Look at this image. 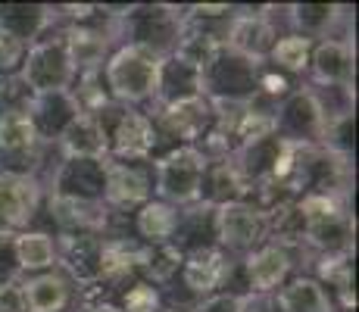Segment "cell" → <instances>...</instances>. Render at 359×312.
Listing matches in <instances>:
<instances>
[{
  "label": "cell",
  "mask_w": 359,
  "mask_h": 312,
  "mask_svg": "<svg viewBox=\"0 0 359 312\" xmlns=\"http://www.w3.org/2000/svg\"><path fill=\"white\" fill-rule=\"evenodd\" d=\"M160 57L137 44H119L103 62V81L113 103L137 107L154 100L156 79H160Z\"/></svg>",
  "instance_id": "obj_1"
},
{
  "label": "cell",
  "mask_w": 359,
  "mask_h": 312,
  "mask_svg": "<svg viewBox=\"0 0 359 312\" xmlns=\"http://www.w3.org/2000/svg\"><path fill=\"white\" fill-rule=\"evenodd\" d=\"M103 125H107V141H109V156L119 163H147L165 154L160 131L154 125V116L144 113L137 107H119L103 113Z\"/></svg>",
  "instance_id": "obj_2"
},
{
  "label": "cell",
  "mask_w": 359,
  "mask_h": 312,
  "mask_svg": "<svg viewBox=\"0 0 359 312\" xmlns=\"http://www.w3.org/2000/svg\"><path fill=\"white\" fill-rule=\"evenodd\" d=\"M206 159L197 147H172L163 156L154 159V191L160 194L163 203L184 210V206L200 200V182L206 172Z\"/></svg>",
  "instance_id": "obj_3"
},
{
  "label": "cell",
  "mask_w": 359,
  "mask_h": 312,
  "mask_svg": "<svg viewBox=\"0 0 359 312\" xmlns=\"http://www.w3.org/2000/svg\"><path fill=\"white\" fill-rule=\"evenodd\" d=\"M259 66L247 57H238L231 50H219L216 60L206 69H200V94L210 103H247L257 97Z\"/></svg>",
  "instance_id": "obj_4"
},
{
  "label": "cell",
  "mask_w": 359,
  "mask_h": 312,
  "mask_svg": "<svg viewBox=\"0 0 359 312\" xmlns=\"http://www.w3.org/2000/svg\"><path fill=\"white\" fill-rule=\"evenodd\" d=\"M22 81L32 88V94H50V91H69L75 81V69L69 62L63 34H41L38 41L25 50Z\"/></svg>",
  "instance_id": "obj_5"
},
{
  "label": "cell",
  "mask_w": 359,
  "mask_h": 312,
  "mask_svg": "<svg viewBox=\"0 0 359 312\" xmlns=\"http://www.w3.org/2000/svg\"><path fill=\"white\" fill-rule=\"evenodd\" d=\"M154 116V125L160 131V141L165 150L172 147H197L206 135H210L216 113H212V103L203 94L191 97V100L172 103V107H160Z\"/></svg>",
  "instance_id": "obj_6"
},
{
  "label": "cell",
  "mask_w": 359,
  "mask_h": 312,
  "mask_svg": "<svg viewBox=\"0 0 359 312\" xmlns=\"http://www.w3.org/2000/svg\"><path fill=\"white\" fill-rule=\"evenodd\" d=\"M154 194V172L147 163L103 159V206L113 212H135Z\"/></svg>",
  "instance_id": "obj_7"
},
{
  "label": "cell",
  "mask_w": 359,
  "mask_h": 312,
  "mask_svg": "<svg viewBox=\"0 0 359 312\" xmlns=\"http://www.w3.org/2000/svg\"><path fill=\"white\" fill-rule=\"evenodd\" d=\"M266 244V212L247 200L216 206V247L225 253H253Z\"/></svg>",
  "instance_id": "obj_8"
},
{
  "label": "cell",
  "mask_w": 359,
  "mask_h": 312,
  "mask_svg": "<svg viewBox=\"0 0 359 312\" xmlns=\"http://www.w3.org/2000/svg\"><path fill=\"white\" fill-rule=\"evenodd\" d=\"M41 203H44V187L34 175L0 172V231H29L41 212Z\"/></svg>",
  "instance_id": "obj_9"
},
{
  "label": "cell",
  "mask_w": 359,
  "mask_h": 312,
  "mask_svg": "<svg viewBox=\"0 0 359 312\" xmlns=\"http://www.w3.org/2000/svg\"><path fill=\"white\" fill-rule=\"evenodd\" d=\"M278 38H281L278 22H275V16L266 13V6L244 10V13L234 6V19L229 25V34H225V50L247 57L253 62H266Z\"/></svg>",
  "instance_id": "obj_10"
},
{
  "label": "cell",
  "mask_w": 359,
  "mask_h": 312,
  "mask_svg": "<svg viewBox=\"0 0 359 312\" xmlns=\"http://www.w3.org/2000/svg\"><path fill=\"white\" fill-rule=\"evenodd\" d=\"M325 116H322L309 88H297L275 107V135L291 144H322Z\"/></svg>",
  "instance_id": "obj_11"
},
{
  "label": "cell",
  "mask_w": 359,
  "mask_h": 312,
  "mask_svg": "<svg viewBox=\"0 0 359 312\" xmlns=\"http://www.w3.org/2000/svg\"><path fill=\"white\" fill-rule=\"evenodd\" d=\"M63 44L69 53L75 72H85V69H100L109 57V47H113L116 34L109 16L100 10V16L94 22H81V25H63Z\"/></svg>",
  "instance_id": "obj_12"
},
{
  "label": "cell",
  "mask_w": 359,
  "mask_h": 312,
  "mask_svg": "<svg viewBox=\"0 0 359 312\" xmlns=\"http://www.w3.org/2000/svg\"><path fill=\"white\" fill-rule=\"evenodd\" d=\"M47 194L103 203V159H60L44 182Z\"/></svg>",
  "instance_id": "obj_13"
},
{
  "label": "cell",
  "mask_w": 359,
  "mask_h": 312,
  "mask_svg": "<svg viewBox=\"0 0 359 312\" xmlns=\"http://www.w3.org/2000/svg\"><path fill=\"white\" fill-rule=\"evenodd\" d=\"M234 269V259L225 253L222 247H206L197 250V253H188L182 262V284L197 297V300H206V297L219 294L225 287Z\"/></svg>",
  "instance_id": "obj_14"
},
{
  "label": "cell",
  "mask_w": 359,
  "mask_h": 312,
  "mask_svg": "<svg viewBox=\"0 0 359 312\" xmlns=\"http://www.w3.org/2000/svg\"><path fill=\"white\" fill-rule=\"evenodd\" d=\"M241 272L247 281V294H275L294 272V253L285 247L262 244L241 259Z\"/></svg>",
  "instance_id": "obj_15"
},
{
  "label": "cell",
  "mask_w": 359,
  "mask_h": 312,
  "mask_svg": "<svg viewBox=\"0 0 359 312\" xmlns=\"http://www.w3.org/2000/svg\"><path fill=\"white\" fill-rule=\"evenodd\" d=\"M309 85H331V88H353L356 62L353 44L347 38H325L316 41L309 53Z\"/></svg>",
  "instance_id": "obj_16"
},
{
  "label": "cell",
  "mask_w": 359,
  "mask_h": 312,
  "mask_svg": "<svg viewBox=\"0 0 359 312\" xmlns=\"http://www.w3.org/2000/svg\"><path fill=\"white\" fill-rule=\"evenodd\" d=\"M100 234H57V266L75 287L97 281L100 275Z\"/></svg>",
  "instance_id": "obj_17"
},
{
  "label": "cell",
  "mask_w": 359,
  "mask_h": 312,
  "mask_svg": "<svg viewBox=\"0 0 359 312\" xmlns=\"http://www.w3.org/2000/svg\"><path fill=\"white\" fill-rule=\"evenodd\" d=\"M25 113H29L41 144H57L63 137V131L75 122L79 107H75L69 91H50V94H32Z\"/></svg>",
  "instance_id": "obj_18"
},
{
  "label": "cell",
  "mask_w": 359,
  "mask_h": 312,
  "mask_svg": "<svg viewBox=\"0 0 359 312\" xmlns=\"http://www.w3.org/2000/svg\"><path fill=\"white\" fill-rule=\"evenodd\" d=\"M19 287H22L25 312H72L75 306V284L57 269L19 281Z\"/></svg>",
  "instance_id": "obj_19"
},
{
  "label": "cell",
  "mask_w": 359,
  "mask_h": 312,
  "mask_svg": "<svg viewBox=\"0 0 359 312\" xmlns=\"http://www.w3.org/2000/svg\"><path fill=\"white\" fill-rule=\"evenodd\" d=\"M63 159H107L109 156V141H107V125L103 116H85L79 113L75 122L63 131L57 141Z\"/></svg>",
  "instance_id": "obj_20"
},
{
  "label": "cell",
  "mask_w": 359,
  "mask_h": 312,
  "mask_svg": "<svg viewBox=\"0 0 359 312\" xmlns=\"http://www.w3.org/2000/svg\"><path fill=\"white\" fill-rule=\"evenodd\" d=\"M169 244L182 256L216 247V206H206L197 200V203L178 210V225Z\"/></svg>",
  "instance_id": "obj_21"
},
{
  "label": "cell",
  "mask_w": 359,
  "mask_h": 312,
  "mask_svg": "<svg viewBox=\"0 0 359 312\" xmlns=\"http://www.w3.org/2000/svg\"><path fill=\"white\" fill-rule=\"evenodd\" d=\"M234 200H247V184L241 178L238 165L231 163V156L225 159H210L200 182V203L206 206H225Z\"/></svg>",
  "instance_id": "obj_22"
},
{
  "label": "cell",
  "mask_w": 359,
  "mask_h": 312,
  "mask_svg": "<svg viewBox=\"0 0 359 312\" xmlns=\"http://www.w3.org/2000/svg\"><path fill=\"white\" fill-rule=\"evenodd\" d=\"M53 19H57V13H53L50 6H41V4H0V32L13 34V38L22 41L25 47H32L41 34H47Z\"/></svg>",
  "instance_id": "obj_23"
},
{
  "label": "cell",
  "mask_w": 359,
  "mask_h": 312,
  "mask_svg": "<svg viewBox=\"0 0 359 312\" xmlns=\"http://www.w3.org/2000/svg\"><path fill=\"white\" fill-rule=\"evenodd\" d=\"M287 22H291V34L300 38L325 41V38H337L334 34V22L347 19V6H334V4H294L287 6Z\"/></svg>",
  "instance_id": "obj_24"
},
{
  "label": "cell",
  "mask_w": 359,
  "mask_h": 312,
  "mask_svg": "<svg viewBox=\"0 0 359 312\" xmlns=\"http://www.w3.org/2000/svg\"><path fill=\"white\" fill-rule=\"evenodd\" d=\"M200 94V72L194 66H188L178 57H165L160 62V79H156V94L154 103L160 107H172V103L191 100Z\"/></svg>",
  "instance_id": "obj_25"
},
{
  "label": "cell",
  "mask_w": 359,
  "mask_h": 312,
  "mask_svg": "<svg viewBox=\"0 0 359 312\" xmlns=\"http://www.w3.org/2000/svg\"><path fill=\"white\" fill-rule=\"evenodd\" d=\"M272 297H275L278 312H337L328 290L316 278H309V275L287 278Z\"/></svg>",
  "instance_id": "obj_26"
},
{
  "label": "cell",
  "mask_w": 359,
  "mask_h": 312,
  "mask_svg": "<svg viewBox=\"0 0 359 312\" xmlns=\"http://www.w3.org/2000/svg\"><path fill=\"white\" fill-rule=\"evenodd\" d=\"M178 225V210L163 200H147L141 210L131 212V231L141 244H169Z\"/></svg>",
  "instance_id": "obj_27"
},
{
  "label": "cell",
  "mask_w": 359,
  "mask_h": 312,
  "mask_svg": "<svg viewBox=\"0 0 359 312\" xmlns=\"http://www.w3.org/2000/svg\"><path fill=\"white\" fill-rule=\"evenodd\" d=\"M182 262H184V256L172 244H141V253H137V278L154 284V287H165L182 272Z\"/></svg>",
  "instance_id": "obj_28"
},
{
  "label": "cell",
  "mask_w": 359,
  "mask_h": 312,
  "mask_svg": "<svg viewBox=\"0 0 359 312\" xmlns=\"http://www.w3.org/2000/svg\"><path fill=\"white\" fill-rule=\"evenodd\" d=\"M16 259L22 272H50L57 269V238L50 231H38V228L16 234Z\"/></svg>",
  "instance_id": "obj_29"
},
{
  "label": "cell",
  "mask_w": 359,
  "mask_h": 312,
  "mask_svg": "<svg viewBox=\"0 0 359 312\" xmlns=\"http://www.w3.org/2000/svg\"><path fill=\"white\" fill-rule=\"evenodd\" d=\"M79 113L85 116H103L107 109H113V97L107 91V81H103V66L100 69H85V72H75V81L69 88Z\"/></svg>",
  "instance_id": "obj_30"
},
{
  "label": "cell",
  "mask_w": 359,
  "mask_h": 312,
  "mask_svg": "<svg viewBox=\"0 0 359 312\" xmlns=\"http://www.w3.org/2000/svg\"><path fill=\"white\" fill-rule=\"evenodd\" d=\"M309 53H313V41L287 32V34H281V38L275 41L272 53H269V62H272V69H278V72H285L287 79H291V75L306 72Z\"/></svg>",
  "instance_id": "obj_31"
},
{
  "label": "cell",
  "mask_w": 359,
  "mask_h": 312,
  "mask_svg": "<svg viewBox=\"0 0 359 312\" xmlns=\"http://www.w3.org/2000/svg\"><path fill=\"white\" fill-rule=\"evenodd\" d=\"M119 309L122 312H160V287L137 278L131 287L119 294Z\"/></svg>",
  "instance_id": "obj_32"
},
{
  "label": "cell",
  "mask_w": 359,
  "mask_h": 312,
  "mask_svg": "<svg viewBox=\"0 0 359 312\" xmlns=\"http://www.w3.org/2000/svg\"><path fill=\"white\" fill-rule=\"evenodd\" d=\"M32 100V88L22 81V75H4L0 79V113L25 109Z\"/></svg>",
  "instance_id": "obj_33"
},
{
  "label": "cell",
  "mask_w": 359,
  "mask_h": 312,
  "mask_svg": "<svg viewBox=\"0 0 359 312\" xmlns=\"http://www.w3.org/2000/svg\"><path fill=\"white\" fill-rule=\"evenodd\" d=\"M22 281V269L16 259V234L0 231V290Z\"/></svg>",
  "instance_id": "obj_34"
},
{
  "label": "cell",
  "mask_w": 359,
  "mask_h": 312,
  "mask_svg": "<svg viewBox=\"0 0 359 312\" xmlns=\"http://www.w3.org/2000/svg\"><path fill=\"white\" fill-rule=\"evenodd\" d=\"M25 50H29V47H25L22 41H16L13 34L0 32V79H4V75H19Z\"/></svg>",
  "instance_id": "obj_35"
},
{
  "label": "cell",
  "mask_w": 359,
  "mask_h": 312,
  "mask_svg": "<svg viewBox=\"0 0 359 312\" xmlns=\"http://www.w3.org/2000/svg\"><path fill=\"white\" fill-rule=\"evenodd\" d=\"M238 309H241V297L229 294V290H219V294L200 300L194 312H238Z\"/></svg>",
  "instance_id": "obj_36"
},
{
  "label": "cell",
  "mask_w": 359,
  "mask_h": 312,
  "mask_svg": "<svg viewBox=\"0 0 359 312\" xmlns=\"http://www.w3.org/2000/svg\"><path fill=\"white\" fill-rule=\"evenodd\" d=\"M85 312H122V309H119V303H97V306H91Z\"/></svg>",
  "instance_id": "obj_37"
},
{
  "label": "cell",
  "mask_w": 359,
  "mask_h": 312,
  "mask_svg": "<svg viewBox=\"0 0 359 312\" xmlns=\"http://www.w3.org/2000/svg\"><path fill=\"white\" fill-rule=\"evenodd\" d=\"M0 312H10V309H6V306H4V303H0Z\"/></svg>",
  "instance_id": "obj_38"
}]
</instances>
